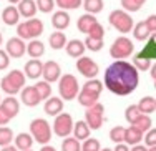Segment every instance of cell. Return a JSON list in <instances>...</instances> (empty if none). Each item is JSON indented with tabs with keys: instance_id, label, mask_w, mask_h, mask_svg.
Instances as JSON below:
<instances>
[{
	"instance_id": "obj_15",
	"label": "cell",
	"mask_w": 156,
	"mask_h": 151,
	"mask_svg": "<svg viewBox=\"0 0 156 151\" xmlns=\"http://www.w3.org/2000/svg\"><path fill=\"white\" fill-rule=\"evenodd\" d=\"M43 110L48 116H58L63 113V100L58 97H50L43 103Z\"/></svg>"
},
{
	"instance_id": "obj_59",
	"label": "cell",
	"mask_w": 156,
	"mask_h": 151,
	"mask_svg": "<svg viewBox=\"0 0 156 151\" xmlns=\"http://www.w3.org/2000/svg\"><path fill=\"white\" fill-rule=\"evenodd\" d=\"M100 151H113V149H110V148H103V149H100Z\"/></svg>"
},
{
	"instance_id": "obj_13",
	"label": "cell",
	"mask_w": 156,
	"mask_h": 151,
	"mask_svg": "<svg viewBox=\"0 0 156 151\" xmlns=\"http://www.w3.org/2000/svg\"><path fill=\"white\" fill-rule=\"evenodd\" d=\"M23 73L27 78L30 80H38L43 73V63L42 60L38 58H30V60L25 63V68H23Z\"/></svg>"
},
{
	"instance_id": "obj_42",
	"label": "cell",
	"mask_w": 156,
	"mask_h": 151,
	"mask_svg": "<svg viewBox=\"0 0 156 151\" xmlns=\"http://www.w3.org/2000/svg\"><path fill=\"white\" fill-rule=\"evenodd\" d=\"M100 149H101V145L96 138H88L81 145V151H100Z\"/></svg>"
},
{
	"instance_id": "obj_54",
	"label": "cell",
	"mask_w": 156,
	"mask_h": 151,
	"mask_svg": "<svg viewBox=\"0 0 156 151\" xmlns=\"http://www.w3.org/2000/svg\"><path fill=\"white\" fill-rule=\"evenodd\" d=\"M20 2H22V0H9V3H10V5H15V3L18 5V3H20Z\"/></svg>"
},
{
	"instance_id": "obj_23",
	"label": "cell",
	"mask_w": 156,
	"mask_h": 151,
	"mask_svg": "<svg viewBox=\"0 0 156 151\" xmlns=\"http://www.w3.org/2000/svg\"><path fill=\"white\" fill-rule=\"evenodd\" d=\"M90 126L87 125V121L85 120H78L75 125H73V136L78 139V141H85V139L90 138Z\"/></svg>"
},
{
	"instance_id": "obj_21",
	"label": "cell",
	"mask_w": 156,
	"mask_h": 151,
	"mask_svg": "<svg viewBox=\"0 0 156 151\" xmlns=\"http://www.w3.org/2000/svg\"><path fill=\"white\" fill-rule=\"evenodd\" d=\"M27 53L30 58H42L43 55H45V43L40 42L38 38L35 40H30V42L27 43Z\"/></svg>"
},
{
	"instance_id": "obj_33",
	"label": "cell",
	"mask_w": 156,
	"mask_h": 151,
	"mask_svg": "<svg viewBox=\"0 0 156 151\" xmlns=\"http://www.w3.org/2000/svg\"><path fill=\"white\" fill-rule=\"evenodd\" d=\"M12 139H15V135L9 126H0V148L12 145Z\"/></svg>"
},
{
	"instance_id": "obj_24",
	"label": "cell",
	"mask_w": 156,
	"mask_h": 151,
	"mask_svg": "<svg viewBox=\"0 0 156 151\" xmlns=\"http://www.w3.org/2000/svg\"><path fill=\"white\" fill-rule=\"evenodd\" d=\"M98 98H100V95H95V93H91V91L81 88L80 93H78V97H76V100H78V103H80L81 106L90 108V106H93V105L98 103Z\"/></svg>"
},
{
	"instance_id": "obj_29",
	"label": "cell",
	"mask_w": 156,
	"mask_h": 151,
	"mask_svg": "<svg viewBox=\"0 0 156 151\" xmlns=\"http://www.w3.org/2000/svg\"><path fill=\"white\" fill-rule=\"evenodd\" d=\"M138 108L143 115H151L153 111H156V98L153 97H143L138 103Z\"/></svg>"
},
{
	"instance_id": "obj_17",
	"label": "cell",
	"mask_w": 156,
	"mask_h": 151,
	"mask_svg": "<svg viewBox=\"0 0 156 151\" xmlns=\"http://www.w3.org/2000/svg\"><path fill=\"white\" fill-rule=\"evenodd\" d=\"M70 15L66 10H58V12H53V15H51V25H53L55 30L62 32L65 30V28L70 27Z\"/></svg>"
},
{
	"instance_id": "obj_48",
	"label": "cell",
	"mask_w": 156,
	"mask_h": 151,
	"mask_svg": "<svg viewBox=\"0 0 156 151\" xmlns=\"http://www.w3.org/2000/svg\"><path fill=\"white\" fill-rule=\"evenodd\" d=\"M9 121H10V116L7 115V113L2 110V106H0V126H5Z\"/></svg>"
},
{
	"instance_id": "obj_20",
	"label": "cell",
	"mask_w": 156,
	"mask_h": 151,
	"mask_svg": "<svg viewBox=\"0 0 156 151\" xmlns=\"http://www.w3.org/2000/svg\"><path fill=\"white\" fill-rule=\"evenodd\" d=\"M17 9H18L20 17H23V18H33L35 13L38 12L35 0H22V2L17 5Z\"/></svg>"
},
{
	"instance_id": "obj_52",
	"label": "cell",
	"mask_w": 156,
	"mask_h": 151,
	"mask_svg": "<svg viewBox=\"0 0 156 151\" xmlns=\"http://www.w3.org/2000/svg\"><path fill=\"white\" fill-rule=\"evenodd\" d=\"M150 73H151V78L156 80V63L151 65V68H150Z\"/></svg>"
},
{
	"instance_id": "obj_14",
	"label": "cell",
	"mask_w": 156,
	"mask_h": 151,
	"mask_svg": "<svg viewBox=\"0 0 156 151\" xmlns=\"http://www.w3.org/2000/svg\"><path fill=\"white\" fill-rule=\"evenodd\" d=\"M20 100H22V103H23L25 106H30V108L37 106L40 101H42L33 85H30V86H25L23 90L20 91Z\"/></svg>"
},
{
	"instance_id": "obj_2",
	"label": "cell",
	"mask_w": 156,
	"mask_h": 151,
	"mask_svg": "<svg viewBox=\"0 0 156 151\" xmlns=\"http://www.w3.org/2000/svg\"><path fill=\"white\" fill-rule=\"evenodd\" d=\"M25 78L27 76L22 70H12L3 78H0V88L9 97H15L17 93H20L25 88Z\"/></svg>"
},
{
	"instance_id": "obj_6",
	"label": "cell",
	"mask_w": 156,
	"mask_h": 151,
	"mask_svg": "<svg viewBox=\"0 0 156 151\" xmlns=\"http://www.w3.org/2000/svg\"><path fill=\"white\" fill-rule=\"evenodd\" d=\"M108 22H110V25L115 28V30H118L120 33H123V35L133 32V27H135V22H133L131 15H129L128 12H125V10H118V9L110 13Z\"/></svg>"
},
{
	"instance_id": "obj_62",
	"label": "cell",
	"mask_w": 156,
	"mask_h": 151,
	"mask_svg": "<svg viewBox=\"0 0 156 151\" xmlns=\"http://www.w3.org/2000/svg\"><path fill=\"white\" fill-rule=\"evenodd\" d=\"M27 151H33V149H27Z\"/></svg>"
},
{
	"instance_id": "obj_34",
	"label": "cell",
	"mask_w": 156,
	"mask_h": 151,
	"mask_svg": "<svg viewBox=\"0 0 156 151\" xmlns=\"http://www.w3.org/2000/svg\"><path fill=\"white\" fill-rule=\"evenodd\" d=\"M141 115H143V113L140 111L138 105H129L128 108H126V111H125V120L128 121L129 125H135Z\"/></svg>"
},
{
	"instance_id": "obj_18",
	"label": "cell",
	"mask_w": 156,
	"mask_h": 151,
	"mask_svg": "<svg viewBox=\"0 0 156 151\" xmlns=\"http://www.w3.org/2000/svg\"><path fill=\"white\" fill-rule=\"evenodd\" d=\"M85 50H87V47H85V42H81V40H78V38L70 40V42L66 43V47H65L66 55H68V57H72V58H76V60L83 57Z\"/></svg>"
},
{
	"instance_id": "obj_47",
	"label": "cell",
	"mask_w": 156,
	"mask_h": 151,
	"mask_svg": "<svg viewBox=\"0 0 156 151\" xmlns=\"http://www.w3.org/2000/svg\"><path fill=\"white\" fill-rule=\"evenodd\" d=\"M144 23H146V27L150 28L151 33H156V15H150L144 20Z\"/></svg>"
},
{
	"instance_id": "obj_31",
	"label": "cell",
	"mask_w": 156,
	"mask_h": 151,
	"mask_svg": "<svg viewBox=\"0 0 156 151\" xmlns=\"http://www.w3.org/2000/svg\"><path fill=\"white\" fill-rule=\"evenodd\" d=\"M103 0H83V9L87 10V13H91V15H96L103 10Z\"/></svg>"
},
{
	"instance_id": "obj_11",
	"label": "cell",
	"mask_w": 156,
	"mask_h": 151,
	"mask_svg": "<svg viewBox=\"0 0 156 151\" xmlns=\"http://www.w3.org/2000/svg\"><path fill=\"white\" fill-rule=\"evenodd\" d=\"M5 51L9 53L10 58H22L27 53V43H25V40L18 38V37H12V38L7 40Z\"/></svg>"
},
{
	"instance_id": "obj_39",
	"label": "cell",
	"mask_w": 156,
	"mask_h": 151,
	"mask_svg": "<svg viewBox=\"0 0 156 151\" xmlns=\"http://www.w3.org/2000/svg\"><path fill=\"white\" fill-rule=\"evenodd\" d=\"M151 125H153V121H151L150 115H141V116L138 118V121H136L133 126H136V128L141 131V133H146V131L151 130Z\"/></svg>"
},
{
	"instance_id": "obj_63",
	"label": "cell",
	"mask_w": 156,
	"mask_h": 151,
	"mask_svg": "<svg viewBox=\"0 0 156 151\" xmlns=\"http://www.w3.org/2000/svg\"><path fill=\"white\" fill-rule=\"evenodd\" d=\"M0 22H2V17H0Z\"/></svg>"
},
{
	"instance_id": "obj_49",
	"label": "cell",
	"mask_w": 156,
	"mask_h": 151,
	"mask_svg": "<svg viewBox=\"0 0 156 151\" xmlns=\"http://www.w3.org/2000/svg\"><path fill=\"white\" fill-rule=\"evenodd\" d=\"M113 151H129V148H128V145H126V143H118V145L115 146Z\"/></svg>"
},
{
	"instance_id": "obj_53",
	"label": "cell",
	"mask_w": 156,
	"mask_h": 151,
	"mask_svg": "<svg viewBox=\"0 0 156 151\" xmlns=\"http://www.w3.org/2000/svg\"><path fill=\"white\" fill-rule=\"evenodd\" d=\"M40 151H57V149H55L51 145H43L42 148H40Z\"/></svg>"
},
{
	"instance_id": "obj_16",
	"label": "cell",
	"mask_w": 156,
	"mask_h": 151,
	"mask_svg": "<svg viewBox=\"0 0 156 151\" xmlns=\"http://www.w3.org/2000/svg\"><path fill=\"white\" fill-rule=\"evenodd\" d=\"M0 17H2V22H3V23L9 25V27L20 23V13H18V9H17L15 5L5 7V9L2 10V13H0Z\"/></svg>"
},
{
	"instance_id": "obj_28",
	"label": "cell",
	"mask_w": 156,
	"mask_h": 151,
	"mask_svg": "<svg viewBox=\"0 0 156 151\" xmlns=\"http://www.w3.org/2000/svg\"><path fill=\"white\" fill-rule=\"evenodd\" d=\"M133 37H135V40H138V42H144V40H148L151 37V32H150V28L146 27L144 22H138V23H135V27H133Z\"/></svg>"
},
{
	"instance_id": "obj_4",
	"label": "cell",
	"mask_w": 156,
	"mask_h": 151,
	"mask_svg": "<svg viewBox=\"0 0 156 151\" xmlns=\"http://www.w3.org/2000/svg\"><path fill=\"white\" fill-rule=\"evenodd\" d=\"M58 93H60V98L65 101L75 100L80 93V86H78V80L75 78V75L72 73L62 75V78L58 80Z\"/></svg>"
},
{
	"instance_id": "obj_58",
	"label": "cell",
	"mask_w": 156,
	"mask_h": 151,
	"mask_svg": "<svg viewBox=\"0 0 156 151\" xmlns=\"http://www.w3.org/2000/svg\"><path fill=\"white\" fill-rule=\"evenodd\" d=\"M2 42H3V37H2V32H0V45H2Z\"/></svg>"
},
{
	"instance_id": "obj_12",
	"label": "cell",
	"mask_w": 156,
	"mask_h": 151,
	"mask_svg": "<svg viewBox=\"0 0 156 151\" xmlns=\"http://www.w3.org/2000/svg\"><path fill=\"white\" fill-rule=\"evenodd\" d=\"M43 80L48 83H55L62 78V67L58 61L55 60H48L43 63V73H42Z\"/></svg>"
},
{
	"instance_id": "obj_32",
	"label": "cell",
	"mask_w": 156,
	"mask_h": 151,
	"mask_svg": "<svg viewBox=\"0 0 156 151\" xmlns=\"http://www.w3.org/2000/svg\"><path fill=\"white\" fill-rule=\"evenodd\" d=\"M62 151H81V145L75 136H66L62 141Z\"/></svg>"
},
{
	"instance_id": "obj_43",
	"label": "cell",
	"mask_w": 156,
	"mask_h": 151,
	"mask_svg": "<svg viewBox=\"0 0 156 151\" xmlns=\"http://www.w3.org/2000/svg\"><path fill=\"white\" fill-rule=\"evenodd\" d=\"M85 47H87V50L100 51V50L103 48V40H98V38H91V37H87V38H85Z\"/></svg>"
},
{
	"instance_id": "obj_37",
	"label": "cell",
	"mask_w": 156,
	"mask_h": 151,
	"mask_svg": "<svg viewBox=\"0 0 156 151\" xmlns=\"http://www.w3.org/2000/svg\"><path fill=\"white\" fill-rule=\"evenodd\" d=\"M103 86H105L103 82H100V80H96V78H91V80H88V82L85 83L81 88H85V90L91 91V93H95V95H101Z\"/></svg>"
},
{
	"instance_id": "obj_35",
	"label": "cell",
	"mask_w": 156,
	"mask_h": 151,
	"mask_svg": "<svg viewBox=\"0 0 156 151\" xmlns=\"http://www.w3.org/2000/svg\"><path fill=\"white\" fill-rule=\"evenodd\" d=\"M133 65H135V68L138 70V72H146V70H150L151 68V58H148V57H144V55H138V57L133 60Z\"/></svg>"
},
{
	"instance_id": "obj_7",
	"label": "cell",
	"mask_w": 156,
	"mask_h": 151,
	"mask_svg": "<svg viewBox=\"0 0 156 151\" xmlns=\"http://www.w3.org/2000/svg\"><path fill=\"white\" fill-rule=\"evenodd\" d=\"M133 51H135V45H133V42L125 35L118 37V38L113 42V45L110 47V55H111V58H115V60L128 58Z\"/></svg>"
},
{
	"instance_id": "obj_50",
	"label": "cell",
	"mask_w": 156,
	"mask_h": 151,
	"mask_svg": "<svg viewBox=\"0 0 156 151\" xmlns=\"http://www.w3.org/2000/svg\"><path fill=\"white\" fill-rule=\"evenodd\" d=\"M129 151H148V148L144 145H135V146H131Z\"/></svg>"
},
{
	"instance_id": "obj_61",
	"label": "cell",
	"mask_w": 156,
	"mask_h": 151,
	"mask_svg": "<svg viewBox=\"0 0 156 151\" xmlns=\"http://www.w3.org/2000/svg\"><path fill=\"white\" fill-rule=\"evenodd\" d=\"M154 90H156V80H154Z\"/></svg>"
},
{
	"instance_id": "obj_19",
	"label": "cell",
	"mask_w": 156,
	"mask_h": 151,
	"mask_svg": "<svg viewBox=\"0 0 156 151\" xmlns=\"http://www.w3.org/2000/svg\"><path fill=\"white\" fill-rule=\"evenodd\" d=\"M0 106H2V110L10 116V120H12V118H15L18 115V111H20V101H18L17 98H13V97L3 98L2 103H0Z\"/></svg>"
},
{
	"instance_id": "obj_8",
	"label": "cell",
	"mask_w": 156,
	"mask_h": 151,
	"mask_svg": "<svg viewBox=\"0 0 156 151\" xmlns=\"http://www.w3.org/2000/svg\"><path fill=\"white\" fill-rule=\"evenodd\" d=\"M73 118L70 113H60L58 116H55V121H53V133L60 138H66L73 133Z\"/></svg>"
},
{
	"instance_id": "obj_27",
	"label": "cell",
	"mask_w": 156,
	"mask_h": 151,
	"mask_svg": "<svg viewBox=\"0 0 156 151\" xmlns=\"http://www.w3.org/2000/svg\"><path fill=\"white\" fill-rule=\"evenodd\" d=\"M48 43H50V47L53 50H62L66 47V43H68V40H66V37L63 32H51V35L48 37Z\"/></svg>"
},
{
	"instance_id": "obj_41",
	"label": "cell",
	"mask_w": 156,
	"mask_h": 151,
	"mask_svg": "<svg viewBox=\"0 0 156 151\" xmlns=\"http://www.w3.org/2000/svg\"><path fill=\"white\" fill-rule=\"evenodd\" d=\"M87 37H91V38H98V40H103L105 38V28L100 22H96L93 27L90 28V32L87 33Z\"/></svg>"
},
{
	"instance_id": "obj_55",
	"label": "cell",
	"mask_w": 156,
	"mask_h": 151,
	"mask_svg": "<svg viewBox=\"0 0 156 151\" xmlns=\"http://www.w3.org/2000/svg\"><path fill=\"white\" fill-rule=\"evenodd\" d=\"M135 2H136V3H138V5H140V7H143V3H144V2H146V0H135Z\"/></svg>"
},
{
	"instance_id": "obj_45",
	"label": "cell",
	"mask_w": 156,
	"mask_h": 151,
	"mask_svg": "<svg viewBox=\"0 0 156 151\" xmlns=\"http://www.w3.org/2000/svg\"><path fill=\"white\" fill-rule=\"evenodd\" d=\"M144 146L146 148H151V146H156V128H151L150 131H146L144 135Z\"/></svg>"
},
{
	"instance_id": "obj_1",
	"label": "cell",
	"mask_w": 156,
	"mask_h": 151,
	"mask_svg": "<svg viewBox=\"0 0 156 151\" xmlns=\"http://www.w3.org/2000/svg\"><path fill=\"white\" fill-rule=\"evenodd\" d=\"M140 75L135 65L126 60H115L105 70L103 85L118 97H128L138 88Z\"/></svg>"
},
{
	"instance_id": "obj_57",
	"label": "cell",
	"mask_w": 156,
	"mask_h": 151,
	"mask_svg": "<svg viewBox=\"0 0 156 151\" xmlns=\"http://www.w3.org/2000/svg\"><path fill=\"white\" fill-rule=\"evenodd\" d=\"M148 151H156V146H151V148H148Z\"/></svg>"
},
{
	"instance_id": "obj_36",
	"label": "cell",
	"mask_w": 156,
	"mask_h": 151,
	"mask_svg": "<svg viewBox=\"0 0 156 151\" xmlns=\"http://www.w3.org/2000/svg\"><path fill=\"white\" fill-rule=\"evenodd\" d=\"M125 126H115L110 130V139L115 143V145H118V143H125Z\"/></svg>"
},
{
	"instance_id": "obj_3",
	"label": "cell",
	"mask_w": 156,
	"mask_h": 151,
	"mask_svg": "<svg viewBox=\"0 0 156 151\" xmlns=\"http://www.w3.org/2000/svg\"><path fill=\"white\" fill-rule=\"evenodd\" d=\"M45 30V25L40 18H28V20L22 22L17 25V37L22 40H35Z\"/></svg>"
},
{
	"instance_id": "obj_25",
	"label": "cell",
	"mask_w": 156,
	"mask_h": 151,
	"mask_svg": "<svg viewBox=\"0 0 156 151\" xmlns=\"http://www.w3.org/2000/svg\"><path fill=\"white\" fill-rule=\"evenodd\" d=\"M13 141H15V146L18 151H27V149H32L35 139H33V136L30 133H18Z\"/></svg>"
},
{
	"instance_id": "obj_51",
	"label": "cell",
	"mask_w": 156,
	"mask_h": 151,
	"mask_svg": "<svg viewBox=\"0 0 156 151\" xmlns=\"http://www.w3.org/2000/svg\"><path fill=\"white\" fill-rule=\"evenodd\" d=\"M0 151H18V149H17L15 145H9V146H3V148L0 149Z\"/></svg>"
},
{
	"instance_id": "obj_22",
	"label": "cell",
	"mask_w": 156,
	"mask_h": 151,
	"mask_svg": "<svg viewBox=\"0 0 156 151\" xmlns=\"http://www.w3.org/2000/svg\"><path fill=\"white\" fill-rule=\"evenodd\" d=\"M143 135H144V133H141V131H140L136 126L129 125V126L125 130V143H126L128 146L140 145L141 139H143Z\"/></svg>"
},
{
	"instance_id": "obj_5",
	"label": "cell",
	"mask_w": 156,
	"mask_h": 151,
	"mask_svg": "<svg viewBox=\"0 0 156 151\" xmlns=\"http://www.w3.org/2000/svg\"><path fill=\"white\" fill-rule=\"evenodd\" d=\"M30 135L33 136L37 143L40 145H48L51 139V126L45 118H35L30 123Z\"/></svg>"
},
{
	"instance_id": "obj_46",
	"label": "cell",
	"mask_w": 156,
	"mask_h": 151,
	"mask_svg": "<svg viewBox=\"0 0 156 151\" xmlns=\"http://www.w3.org/2000/svg\"><path fill=\"white\" fill-rule=\"evenodd\" d=\"M9 65H10L9 53H7L5 50L0 48V72H2V70H7V68H9Z\"/></svg>"
},
{
	"instance_id": "obj_44",
	"label": "cell",
	"mask_w": 156,
	"mask_h": 151,
	"mask_svg": "<svg viewBox=\"0 0 156 151\" xmlns=\"http://www.w3.org/2000/svg\"><path fill=\"white\" fill-rule=\"evenodd\" d=\"M121 7H123V10L128 12V13H135V12H138V10L141 9L135 0H121Z\"/></svg>"
},
{
	"instance_id": "obj_10",
	"label": "cell",
	"mask_w": 156,
	"mask_h": 151,
	"mask_svg": "<svg viewBox=\"0 0 156 151\" xmlns=\"http://www.w3.org/2000/svg\"><path fill=\"white\" fill-rule=\"evenodd\" d=\"M76 70L81 73V75L85 76V78H88V80H91V78H96V75H98V72H100V67H98V63H96L95 60H91L90 57H81V58H78L76 60Z\"/></svg>"
},
{
	"instance_id": "obj_26",
	"label": "cell",
	"mask_w": 156,
	"mask_h": 151,
	"mask_svg": "<svg viewBox=\"0 0 156 151\" xmlns=\"http://www.w3.org/2000/svg\"><path fill=\"white\" fill-rule=\"evenodd\" d=\"M96 22H98V20H96L95 15H91V13H83V15L78 18L76 27H78V30H80L81 33H88V32H90V28L93 27Z\"/></svg>"
},
{
	"instance_id": "obj_9",
	"label": "cell",
	"mask_w": 156,
	"mask_h": 151,
	"mask_svg": "<svg viewBox=\"0 0 156 151\" xmlns=\"http://www.w3.org/2000/svg\"><path fill=\"white\" fill-rule=\"evenodd\" d=\"M103 118H105V106L100 101L87 108V111H85V121L90 126V130H100L103 125Z\"/></svg>"
},
{
	"instance_id": "obj_40",
	"label": "cell",
	"mask_w": 156,
	"mask_h": 151,
	"mask_svg": "<svg viewBox=\"0 0 156 151\" xmlns=\"http://www.w3.org/2000/svg\"><path fill=\"white\" fill-rule=\"evenodd\" d=\"M57 7L55 0H37V9L42 13H50L53 12V9Z\"/></svg>"
},
{
	"instance_id": "obj_56",
	"label": "cell",
	"mask_w": 156,
	"mask_h": 151,
	"mask_svg": "<svg viewBox=\"0 0 156 151\" xmlns=\"http://www.w3.org/2000/svg\"><path fill=\"white\" fill-rule=\"evenodd\" d=\"M151 43H156V33H151Z\"/></svg>"
},
{
	"instance_id": "obj_30",
	"label": "cell",
	"mask_w": 156,
	"mask_h": 151,
	"mask_svg": "<svg viewBox=\"0 0 156 151\" xmlns=\"http://www.w3.org/2000/svg\"><path fill=\"white\" fill-rule=\"evenodd\" d=\"M33 86H35V90H37V93H38L42 101H45L51 97V85L48 82H45V80H38Z\"/></svg>"
},
{
	"instance_id": "obj_60",
	"label": "cell",
	"mask_w": 156,
	"mask_h": 151,
	"mask_svg": "<svg viewBox=\"0 0 156 151\" xmlns=\"http://www.w3.org/2000/svg\"><path fill=\"white\" fill-rule=\"evenodd\" d=\"M2 100H3V98H2V95H0V103H2Z\"/></svg>"
},
{
	"instance_id": "obj_38",
	"label": "cell",
	"mask_w": 156,
	"mask_h": 151,
	"mask_svg": "<svg viewBox=\"0 0 156 151\" xmlns=\"http://www.w3.org/2000/svg\"><path fill=\"white\" fill-rule=\"evenodd\" d=\"M55 3L60 10H75L83 5V0H55Z\"/></svg>"
}]
</instances>
